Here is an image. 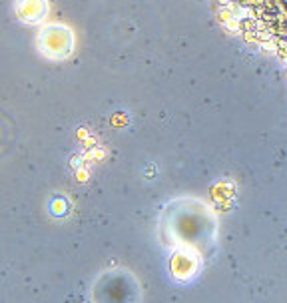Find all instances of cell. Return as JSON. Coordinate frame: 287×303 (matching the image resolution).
<instances>
[{
	"label": "cell",
	"mask_w": 287,
	"mask_h": 303,
	"mask_svg": "<svg viewBox=\"0 0 287 303\" xmlns=\"http://www.w3.org/2000/svg\"><path fill=\"white\" fill-rule=\"evenodd\" d=\"M40 40H52V44H42L40 50L46 54V56H64L68 54L70 50V44H62V42H70V32L64 30V28H58V26H52V28H46L42 34H40Z\"/></svg>",
	"instance_id": "6da1fadb"
},
{
	"label": "cell",
	"mask_w": 287,
	"mask_h": 303,
	"mask_svg": "<svg viewBox=\"0 0 287 303\" xmlns=\"http://www.w3.org/2000/svg\"><path fill=\"white\" fill-rule=\"evenodd\" d=\"M16 14L24 22H36L44 16V0H18Z\"/></svg>",
	"instance_id": "7a4b0ae2"
}]
</instances>
